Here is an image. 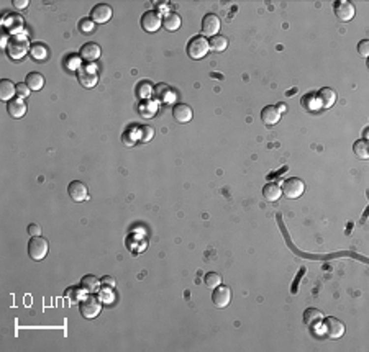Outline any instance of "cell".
Listing matches in <instances>:
<instances>
[{
    "label": "cell",
    "mask_w": 369,
    "mask_h": 352,
    "mask_svg": "<svg viewBox=\"0 0 369 352\" xmlns=\"http://www.w3.org/2000/svg\"><path fill=\"white\" fill-rule=\"evenodd\" d=\"M30 48H31V45L28 43V38L25 36V33H23V35L13 36L12 40L8 41V45H7L5 50H7V54H8L10 59L18 61V59H22V57H25L28 54Z\"/></svg>",
    "instance_id": "6da1fadb"
},
{
    "label": "cell",
    "mask_w": 369,
    "mask_h": 352,
    "mask_svg": "<svg viewBox=\"0 0 369 352\" xmlns=\"http://www.w3.org/2000/svg\"><path fill=\"white\" fill-rule=\"evenodd\" d=\"M209 51H210L209 41H207V38L202 36V35L190 38V41L187 43V54H189L190 59H194V61H199V59H202V57H205Z\"/></svg>",
    "instance_id": "7a4b0ae2"
},
{
    "label": "cell",
    "mask_w": 369,
    "mask_h": 352,
    "mask_svg": "<svg viewBox=\"0 0 369 352\" xmlns=\"http://www.w3.org/2000/svg\"><path fill=\"white\" fill-rule=\"evenodd\" d=\"M77 81L84 89H93L98 82V72L97 67L92 64H81V67L76 71Z\"/></svg>",
    "instance_id": "3957f363"
},
{
    "label": "cell",
    "mask_w": 369,
    "mask_h": 352,
    "mask_svg": "<svg viewBox=\"0 0 369 352\" xmlns=\"http://www.w3.org/2000/svg\"><path fill=\"white\" fill-rule=\"evenodd\" d=\"M79 310H81V315L86 318V320H93V318H97L102 311L100 298L89 293V295L84 297V300L79 303Z\"/></svg>",
    "instance_id": "277c9868"
},
{
    "label": "cell",
    "mask_w": 369,
    "mask_h": 352,
    "mask_svg": "<svg viewBox=\"0 0 369 352\" xmlns=\"http://www.w3.org/2000/svg\"><path fill=\"white\" fill-rule=\"evenodd\" d=\"M49 244L43 236H31V239L28 241V256L33 259V261H43L48 254Z\"/></svg>",
    "instance_id": "5b68a950"
},
{
    "label": "cell",
    "mask_w": 369,
    "mask_h": 352,
    "mask_svg": "<svg viewBox=\"0 0 369 352\" xmlns=\"http://www.w3.org/2000/svg\"><path fill=\"white\" fill-rule=\"evenodd\" d=\"M282 195L284 197H287L290 200H295L299 197H302L304 192H305V182L304 180H300L299 177H290V179H285L282 187Z\"/></svg>",
    "instance_id": "8992f818"
},
{
    "label": "cell",
    "mask_w": 369,
    "mask_h": 352,
    "mask_svg": "<svg viewBox=\"0 0 369 352\" xmlns=\"http://www.w3.org/2000/svg\"><path fill=\"white\" fill-rule=\"evenodd\" d=\"M333 12H335V17L343 23L351 22L354 15H356V8H354L353 3L348 2V0H338V2H335Z\"/></svg>",
    "instance_id": "52a82bcc"
},
{
    "label": "cell",
    "mask_w": 369,
    "mask_h": 352,
    "mask_svg": "<svg viewBox=\"0 0 369 352\" xmlns=\"http://www.w3.org/2000/svg\"><path fill=\"white\" fill-rule=\"evenodd\" d=\"M162 27V18L157 10H148L141 17V28L146 33H156Z\"/></svg>",
    "instance_id": "ba28073f"
},
{
    "label": "cell",
    "mask_w": 369,
    "mask_h": 352,
    "mask_svg": "<svg viewBox=\"0 0 369 352\" xmlns=\"http://www.w3.org/2000/svg\"><path fill=\"white\" fill-rule=\"evenodd\" d=\"M322 325H323V329H325V332H327V336L330 337V339H339V337H343L344 325L338 320V318H335V316L323 318Z\"/></svg>",
    "instance_id": "9c48e42d"
},
{
    "label": "cell",
    "mask_w": 369,
    "mask_h": 352,
    "mask_svg": "<svg viewBox=\"0 0 369 352\" xmlns=\"http://www.w3.org/2000/svg\"><path fill=\"white\" fill-rule=\"evenodd\" d=\"M113 15V10L108 3H98L91 10V20L97 25H103V23L110 22Z\"/></svg>",
    "instance_id": "30bf717a"
},
{
    "label": "cell",
    "mask_w": 369,
    "mask_h": 352,
    "mask_svg": "<svg viewBox=\"0 0 369 352\" xmlns=\"http://www.w3.org/2000/svg\"><path fill=\"white\" fill-rule=\"evenodd\" d=\"M220 27H221L220 18L216 17L215 13H207L204 17V20H202V36L212 38V36L218 35Z\"/></svg>",
    "instance_id": "8fae6325"
},
{
    "label": "cell",
    "mask_w": 369,
    "mask_h": 352,
    "mask_svg": "<svg viewBox=\"0 0 369 352\" xmlns=\"http://www.w3.org/2000/svg\"><path fill=\"white\" fill-rule=\"evenodd\" d=\"M212 301L216 308H226L231 301V290L230 287L226 285H218L214 288V293H212Z\"/></svg>",
    "instance_id": "7c38bea8"
},
{
    "label": "cell",
    "mask_w": 369,
    "mask_h": 352,
    "mask_svg": "<svg viewBox=\"0 0 369 352\" xmlns=\"http://www.w3.org/2000/svg\"><path fill=\"white\" fill-rule=\"evenodd\" d=\"M67 192H69V195H71V198L74 200V202H77V203L89 200V189H87L86 184L81 182V180H72L67 187Z\"/></svg>",
    "instance_id": "4fadbf2b"
},
{
    "label": "cell",
    "mask_w": 369,
    "mask_h": 352,
    "mask_svg": "<svg viewBox=\"0 0 369 352\" xmlns=\"http://www.w3.org/2000/svg\"><path fill=\"white\" fill-rule=\"evenodd\" d=\"M79 54H81V57L87 64H92V62H95L97 59H100L102 50L97 43H86V45L81 48V53H79Z\"/></svg>",
    "instance_id": "5bb4252c"
},
{
    "label": "cell",
    "mask_w": 369,
    "mask_h": 352,
    "mask_svg": "<svg viewBox=\"0 0 369 352\" xmlns=\"http://www.w3.org/2000/svg\"><path fill=\"white\" fill-rule=\"evenodd\" d=\"M7 111H8V115L15 120L25 116V113H27V104H25V99H22V97H15V99L7 102Z\"/></svg>",
    "instance_id": "9a60e30c"
},
{
    "label": "cell",
    "mask_w": 369,
    "mask_h": 352,
    "mask_svg": "<svg viewBox=\"0 0 369 352\" xmlns=\"http://www.w3.org/2000/svg\"><path fill=\"white\" fill-rule=\"evenodd\" d=\"M3 27L7 33H13L17 35H23V28H25V20L22 15H8L3 20Z\"/></svg>",
    "instance_id": "2e32d148"
},
{
    "label": "cell",
    "mask_w": 369,
    "mask_h": 352,
    "mask_svg": "<svg viewBox=\"0 0 369 352\" xmlns=\"http://www.w3.org/2000/svg\"><path fill=\"white\" fill-rule=\"evenodd\" d=\"M172 115H174L177 123L185 125L192 120L194 111H192V108L187 104H177V105H174V108H172Z\"/></svg>",
    "instance_id": "e0dca14e"
},
{
    "label": "cell",
    "mask_w": 369,
    "mask_h": 352,
    "mask_svg": "<svg viewBox=\"0 0 369 352\" xmlns=\"http://www.w3.org/2000/svg\"><path fill=\"white\" fill-rule=\"evenodd\" d=\"M323 318H325L323 313L317 310V308H307V310L304 311V323L310 329H315V327H318L322 325Z\"/></svg>",
    "instance_id": "ac0fdd59"
},
{
    "label": "cell",
    "mask_w": 369,
    "mask_h": 352,
    "mask_svg": "<svg viewBox=\"0 0 369 352\" xmlns=\"http://www.w3.org/2000/svg\"><path fill=\"white\" fill-rule=\"evenodd\" d=\"M261 120H263L264 125L274 126V125L279 123L280 111L277 110V107H276V105H268V107H264V108L261 110Z\"/></svg>",
    "instance_id": "d6986e66"
},
{
    "label": "cell",
    "mask_w": 369,
    "mask_h": 352,
    "mask_svg": "<svg viewBox=\"0 0 369 352\" xmlns=\"http://www.w3.org/2000/svg\"><path fill=\"white\" fill-rule=\"evenodd\" d=\"M317 100L322 108H330V107H333L335 102H337V92L333 89H330V87H323V89L318 90Z\"/></svg>",
    "instance_id": "ffe728a7"
},
{
    "label": "cell",
    "mask_w": 369,
    "mask_h": 352,
    "mask_svg": "<svg viewBox=\"0 0 369 352\" xmlns=\"http://www.w3.org/2000/svg\"><path fill=\"white\" fill-rule=\"evenodd\" d=\"M181 25H182L181 15H179V13H176V12L166 13L164 18H162V27H164L167 31H176V30H179Z\"/></svg>",
    "instance_id": "44dd1931"
},
{
    "label": "cell",
    "mask_w": 369,
    "mask_h": 352,
    "mask_svg": "<svg viewBox=\"0 0 369 352\" xmlns=\"http://www.w3.org/2000/svg\"><path fill=\"white\" fill-rule=\"evenodd\" d=\"M15 94H17V85L12 81L2 79V82H0V99L3 102H10L15 97Z\"/></svg>",
    "instance_id": "7402d4cb"
},
{
    "label": "cell",
    "mask_w": 369,
    "mask_h": 352,
    "mask_svg": "<svg viewBox=\"0 0 369 352\" xmlns=\"http://www.w3.org/2000/svg\"><path fill=\"white\" fill-rule=\"evenodd\" d=\"M280 195H282V190H280L277 184L269 182L263 187V197L268 200V202H277L280 198Z\"/></svg>",
    "instance_id": "603a6c76"
},
{
    "label": "cell",
    "mask_w": 369,
    "mask_h": 352,
    "mask_svg": "<svg viewBox=\"0 0 369 352\" xmlns=\"http://www.w3.org/2000/svg\"><path fill=\"white\" fill-rule=\"evenodd\" d=\"M30 57L34 62H43L48 59V48L41 45V43H33L30 48Z\"/></svg>",
    "instance_id": "cb8c5ba5"
},
{
    "label": "cell",
    "mask_w": 369,
    "mask_h": 352,
    "mask_svg": "<svg viewBox=\"0 0 369 352\" xmlns=\"http://www.w3.org/2000/svg\"><path fill=\"white\" fill-rule=\"evenodd\" d=\"M81 287L86 290V293H95L102 287L100 278H97L95 275H84L81 278Z\"/></svg>",
    "instance_id": "d4e9b609"
},
{
    "label": "cell",
    "mask_w": 369,
    "mask_h": 352,
    "mask_svg": "<svg viewBox=\"0 0 369 352\" xmlns=\"http://www.w3.org/2000/svg\"><path fill=\"white\" fill-rule=\"evenodd\" d=\"M25 84L30 87V90L33 92H38L41 90L44 87V77L39 74V72H30L27 76V81H25Z\"/></svg>",
    "instance_id": "484cf974"
},
{
    "label": "cell",
    "mask_w": 369,
    "mask_h": 352,
    "mask_svg": "<svg viewBox=\"0 0 369 352\" xmlns=\"http://www.w3.org/2000/svg\"><path fill=\"white\" fill-rule=\"evenodd\" d=\"M84 293H86V290H84L81 285H72V287L66 288L64 297L69 298V301L71 303H81L84 300Z\"/></svg>",
    "instance_id": "4316f807"
},
{
    "label": "cell",
    "mask_w": 369,
    "mask_h": 352,
    "mask_svg": "<svg viewBox=\"0 0 369 352\" xmlns=\"http://www.w3.org/2000/svg\"><path fill=\"white\" fill-rule=\"evenodd\" d=\"M209 46H210L212 51H215V53H223V51L226 50V48H228V40H226V38H225L223 35H215V36L210 38Z\"/></svg>",
    "instance_id": "83f0119b"
},
{
    "label": "cell",
    "mask_w": 369,
    "mask_h": 352,
    "mask_svg": "<svg viewBox=\"0 0 369 352\" xmlns=\"http://www.w3.org/2000/svg\"><path fill=\"white\" fill-rule=\"evenodd\" d=\"M353 153L356 154V158L366 161L369 159V144L368 139H358L356 143L353 144Z\"/></svg>",
    "instance_id": "f1b7e54d"
},
{
    "label": "cell",
    "mask_w": 369,
    "mask_h": 352,
    "mask_svg": "<svg viewBox=\"0 0 369 352\" xmlns=\"http://www.w3.org/2000/svg\"><path fill=\"white\" fill-rule=\"evenodd\" d=\"M136 97L138 99H141V100H145V99H150V95L153 94V87H151V84L148 81H141L140 84L136 85Z\"/></svg>",
    "instance_id": "f546056e"
},
{
    "label": "cell",
    "mask_w": 369,
    "mask_h": 352,
    "mask_svg": "<svg viewBox=\"0 0 369 352\" xmlns=\"http://www.w3.org/2000/svg\"><path fill=\"white\" fill-rule=\"evenodd\" d=\"M205 287L207 288H216L218 285H221V275L216 272H209L205 275Z\"/></svg>",
    "instance_id": "4dcf8cb0"
},
{
    "label": "cell",
    "mask_w": 369,
    "mask_h": 352,
    "mask_svg": "<svg viewBox=\"0 0 369 352\" xmlns=\"http://www.w3.org/2000/svg\"><path fill=\"white\" fill-rule=\"evenodd\" d=\"M140 138L143 143H150V141L154 138V130L150 125H143L140 126Z\"/></svg>",
    "instance_id": "1f68e13d"
},
{
    "label": "cell",
    "mask_w": 369,
    "mask_h": 352,
    "mask_svg": "<svg viewBox=\"0 0 369 352\" xmlns=\"http://www.w3.org/2000/svg\"><path fill=\"white\" fill-rule=\"evenodd\" d=\"M156 92H157V97H159L161 100H164V102H169L172 97H174V92H172L166 84H159V85H157Z\"/></svg>",
    "instance_id": "d6a6232c"
},
{
    "label": "cell",
    "mask_w": 369,
    "mask_h": 352,
    "mask_svg": "<svg viewBox=\"0 0 369 352\" xmlns=\"http://www.w3.org/2000/svg\"><path fill=\"white\" fill-rule=\"evenodd\" d=\"M79 30L84 35H91V33L95 30V23H93L91 18H82L81 22H79Z\"/></svg>",
    "instance_id": "836d02e7"
},
{
    "label": "cell",
    "mask_w": 369,
    "mask_h": 352,
    "mask_svg": "<svg viewBox=\"0 0 369 352\" xmlns=\"http://www.w3.org/2000/svg\"><path fill=\"white\" fill-rule=\"evenodd\" d=\"M358 53L361 57H368L369 56V40H363L359 41L358 45Z\"/></svg>",
    "instance_id": "e575fe53"
},
{
    "label": "cell",
    "mask_w": 369,
    "mask_h": 352,
    "mask_svg": "<svg viewBox=\"0 0 369 352\" xmlns=\"http://www.w3.org/2000/svg\"><path fill=\"white\" fill-rule=\"evenodd\" d=\"M100 285L103 287V288H115V278H113L112 275H103L102 278H100Z\"/></svg>",
    "instance_id": "d590c367"
},
{
    "label": "cell",
    "mask_w": 369,
    "mask_h": 352,
    "mask_svg": "<svg viewBox=\"0 0 369 352\" xmlns=\"http://www.w3.org/2000/svg\"><path fill=\"white\" fill-rule=\"evenodd\" d=\"M30 87L27 85V84H17V95L18 97H22V99H28V95H30Z\"/></svg>",
    "instance_id": "8d00e7d4"
},
{
    "label": "cell",
    "mask_w": 369,
    "mask_h": 352,
    "mask_svg": "<svg viewBox=\"0 0 369 352\" xmlns=\"http://www.w3.org/2000/svg\"><path fill=\"white\" fill-rule=\"evenodd\" d=\"M28 234H31V236H41V226L36 223L28 224Z\"/></svg>",
    "instance_id": "74e56055"
},
{
    "label": "cell",
    "mask_w": 369,
    "mask_h": 352,
    "mask_svg": "<svg viewBox=\"0 0 369 352\" xmlns=\"http://www.w3.org/2000/svg\"><path fill=\"white\" fill-rule=\"evenodd\" d=\"M100 301H107V300H112V288H103L100 292Z\"/></svg>",
    "instance_id": "f35d334b"
},
{
    "label": "cell",
    "mask_w": 369,
    "mask_h": 352,
    "mask_svg": "<svg viewBox=\"0 0 369 352\" xmlns=\"http://www.w3.org/2000/svg\"><path fill=\"white\" fill-rule=\"evenodd\" d=\"M12 3L15 8H20V10H22V8H27L30 5V0H13Z\"/></svg>",
    "instance_id": "ab89813d"
},
{
    "label": "cell",
    "mask_w": 369,
    "mask_h": 352,
    "mask_svg": "<svg viewBox=\"0 0 369 352\" xmlns=\"http://www.w3.org/2000/svg\"><path fill=\"white\" fill-rule=\"evenodd\" d=\"M276 107H277V110L280 111V115L285 113V110H287V107H285V104H277Z\"/></svg>",
    "instance_id": "60d3db41"
}]
</instances>
